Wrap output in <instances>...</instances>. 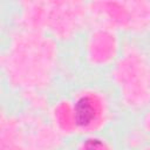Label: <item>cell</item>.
Returning <instances> with one entry per match:
<instances>
[{"instance_id": "6da1fadb", "label": "cell", "mask_w": 150, "mask_h": 150, "mask_svg": "<svg viewBox=\"0 0 150 150\" xmlns=\"http://www.w3.org/2000/svg\"><path fill=\"white\" fill-rule=\"evenodd\" d=\"M96 105L91 97H81L75 105V121L79 125H88L95 118Z\"/></svg>"}]
</instances>
